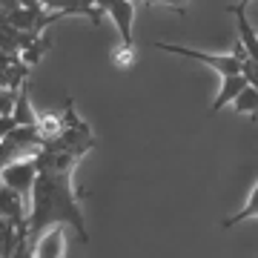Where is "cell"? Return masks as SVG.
I'll list each match as a JSON object with an SVG mask.
<instances>
[{
    "label": "cell",
    "instance_id": "30bf717a",
    "mask_svg": "<svg viewBox=\"0 0 258 258\" xmlns=\"http://www.w3.org/2000/svg\"><path fill=\"white\" fill-rule=\"evenodd\" d=\"M26 238V232L18 230L12 221H6V218H0V258H12L15 255V249H18V244Z\"/></svg>",
    "mask_w": 258,
    "mask_h": 258
},
{
    "label": "cell",
    "instance_id": "4fadbf2b",
    "mask_svg": "<svg viewBox=\"0 0 258 258\" xmlns=\"http://www.w3.org/2000/svg\"><path fill=\"white\" fill-rule=\"evenodd\" d=\"M247 218H258V184L252 186V192L247 195V204H244L238 212H232L230 218L224 221V230H230V227H235V224H241V221H247Z\"/></svg>",
    "mask_w": 258,
    "mask_h": 258
},
{
    "label": "cell",
    "instance_id": "9c48e42d",
    "mask_svg": "<svg viewBox=\"0 0 258 258\" xmlns=\"http://www.w3.org/2000/svg\"><path fill=\"white\" fill-rule=\"evenodd\" d=\"M29 92H32V81L23 83L18 89V98H15V112H12V118H15L18 126H37V112L32 109V103H29Z\"/></svg>",
    "mask_w": 258,
    "mask_h": 258
},
{
    "label": "cell",
    "instance_id": "44dd1931",
    "mask_svg": "<svg viewBox=\"0 0 258 258\" xmlns=\"http://www.w3.org/2000/svg\"><path fill=\"white\" fill-rule=\"evenodd\" d=\"M118 3H123V0H95V6H98L101 15H106V12H109L112 6H118Z\"/></svg>",
    "mask_w": 258,
    "mask_h": 258
},
{
    "label": "cell",
    "instance_id": "8fae6325",
    "mask_svg": "<svg viewBox=\"0 0 258 258\" xmlns=\"http://www.w3.org/2000/svg\"><path fill=\"white\" fill-rule=\"evenodd\" d=\"M49 46H52V37H49L46 32H43V35H35V37H32V43L20 52V60L32 69V66H37L40 60H43V55H46Z\"/></svg>",
    "mask_w": 258,
    "mask_h": 258
},
{
    "label": "cell",
    "instance_id": "ac0fdd59",
    "mask_svg": "<svg viewBox=\"0 0 258 258\" xmlns=\"http://www.w3.org/2000/svg\"><path fill=\"white\" fill-rule=\"evenodd\" d=\"M12 258H35V255H32V244H29V238L20 241L18 249H15V255H12Z\"/></svg>",
    "mask_w": 258,
    "mask_h": 258
},
{
    "label": "cell",
    "instance_id": "ba28073f",
    "mask_svg": "<svg viewBox=\"0 0 258 258\" xmlns=\"http://www.w3.org/2000/svg\"><path fill=\"white\" fill-rule=\"evenodd\" d=\"M247 89V81L241 78V75H232V78H221V89H218V95H215V101H212L210 112L207 115H218V112L224 109V106H230V103H235V98H238L241 92Z\"/></svg>",
    "mask_w": 258,
    "mask_h": 258
},
{
    "label": "cell",
    "instance_id": "8992f818",
    "mask_svg": "<svg viewBox=\"0 0 258 258\" xmlns=\"http://www.w3.org/2000/svg\"><path fill=\"white\" fill-rule=\"evenodd\" d=\"M115 23V29L120 32V43L123 46H135V37H132V26H135V0H123L118 6H112L106 12Z\"/></svg>",
    "mask_w": 258,
    "mask_h": 258
},
{
    "label": "cell",
    "instance_id": "277c9868",
    "mask_svg": "<svg viewBox=\"0 0 258 258\" xmlns=\"http://www.w3.org/2000/svg\"><path fill=\"white\" fill-rule=\"evenodd\" d=\"M32 244V255L35 258H63L66 255V235L63 227H52V230L40 232Z\"/></svg>",
    "mask_w": 258,
    "mask_h": 258
},
{
    "label": "cell",
    "instance_id": "9a60e30c",
    "mask_svg": "<svg viewBox=\"0 0 258 258\" xmlns=\"http://www.w3.org/2000/svg\"><path fill=\"white\" fill-rule=\"evenodd\" d=\"M135 60H138V57H135V46H123V43H120V46L112 49V66H115V69H120V72L132 69V66H135Z\"/></svg>",
    "mask_w": 258,
    "mask_h": 258
},
{
    "label": "cell",
    "instance_id": "7a4b0ae2",
    "mask_svg": "<svg viewBox=\"0 0 258 258\" xmlns=\"http://www.w3.org/2000/svg\"><path fill=\"white\" fill-rule=\"evenodd\" d=\"M155 49L161 52H172V55H181V57H192V60H201L204 66H210L212 72H218L221 78H232V75H241V63H244V46L235 40L230 55H210V52H198V49H189V46H178V43H164V40H155L152 43Z\"/></svg>",
    "mask_w": 258,
    "mask_h": 258
},
{
    "label": "cell",
    "instance_id": "603a6c76",
    "mask_svg": "<svg viewBox=\"0 0 258 258\" xmlns=\"http://www.w3.org/2000/svg\"><path fill=\"white\" fill-rule=\"evenodd\" d=\"M247 3H252V0H238V6H244V9H247Z\"/></svg>",
    "mask_w": 258,
    "mask_h": 258
},
{
    "label": "cell",
    "instance_id": "6da1fadb",
    "mask_svg": "<svg viewBox=\"0 0 258 258\" xmlns=\"http://www.w3.org/2000/svg\"><path fill=\"white\" fill-rule=\"evenodd\" d=\"M72 175H75V169H40L37 172L35 189L29 195L32 198L29 218H26L29 241H35L40 232L52 230V227H69V230H75L81 244L89 241Z\"/></svg>",
    "mask_w": 258,
    "mask_h": 258
},
{
    "label": "cell",
    "instance_id": "7c38bea8",
    "mask_svg": "<svg viewBox=\"0 0 258 258\" xmlns=\"http://www.w3.org/2000/svg\"><path fill=\"white\" fill-rule=\"evenodd\" d=\"M66 126V118L63 115H52V112H40L37 115V132H40V138L46 141H55Z\"/></svg>",
    "mask_w": 258,
    "mask_h": 258
},
{
    "label": "cell",
    "instance_id": "5b68a950",
    "mask_svg": "<svg viewBox=\"0 0 258 258\" xmlns=\"http://www.w3.org/2000/svg\"><path fill=\"white\" fill-rule=\"evenodd\" d=\"M0 218H6V221H12L18 230L26 232V198L23 195H18L15 189H9V186H3L0 189Z\"/></svg>",
    "mask_w": 258,
    "mask_h": 258
},
{
    "label": "cell",
    "instance_id": "7402d4cb",
    "mask_svg": "<svg viewBox=\"0 0 258 258\" xmlns=\"http://www.w3.org/2000/svg\"><path fill=\"white\" fill-rule=\"evenodd\" d=\"M20 6H43V0H18Z\"/></svg>",
    "mask_w": 258,
    "mask_h": 258
},
{
    "label": "cell",
    "instance_id": "d6986e66",
    "mask_svg": "<svg viewBox=\"0 0 258 258\" xmlns=\"http://www.w3.org/2000/svg\"><path fill=\"white\" fill-rule=\"evenodd\" d=\"M15 126H18V123H15V118H0V141H6V135H9Z\"/></svg>",
    "mask_w": 258,
    "mask_h": 258
},
{
    "label": "cell",
    "instance_id": "5bb4252c",
    "mask_svg": "<svg viewBox=\"0 0 258 258\" xmlns=\"http://www.w3.org/2000/svg\"><path fill=\"white\" fill-rule=\"evenodd\" d=\"M235 112L238 115H249V118H255L258 120V89H252V86H247L244 92L235 98Z\"/></svg>",
    "mask_w": 258,
    "mask_h": 258
},
{
    "label": "cell",
    "instance_id": "d4e9b609",
    "mask_svg": "<svg viewBox=\"0 0 258 258\" xmlns=\"http://www.w3.org/2000/svg\"><path fill=\"white\" fill-rule=\"evenodd\" d=\"M0 189H3V178H0Z\"/></svg>",
    "mask_w": 258,
    "mask_h": 258
},
{
    "label": "cell",
    "instance_id": "52a82bcc",
    "mask_svg": "<svg viewBox=\"0 0 258 258\" xmlns=\"http://www.w3.org/2000/svg\"><path fill=\"white\" fill-rule=\"evenodd\" d=\"M230 12L235 15V29H238V43L244 46V52H247L249 60H255L258 63V32L252 26H249L247 15H244V6H230Z\"/></svg>",
    "mask_w": 258,
    "mask_h": 258
},
{
    "label": "cell",
    "instance_id": "2e32d148",
    "mask_svg": "<svg viewBox=\"0 0 258 258\" xmlns=\"http://www.w3.org/2000/svg\"><path fill=\"white\" fill-rule=\"evenodd\" d=\"M241 78L247 81V86L258 89V63H255V60H249V57H244V63H241Z\"/></svg>",
    "mask_w": 258,
    "mask_h": 258
},
{
    "label": "cell",
    "instance_id": "e0dca14e",
    "mask_svg": "<svg viewBox=\"0 0 258 258\" xmlns=\"http://www.w3.org/2000/svg\"><path fill=\"white\" fill-rule=\"evenodd\" d=\"M15 98H18V92L0 89V118H12V112H15Z\"/></svg>",
    "mask_w": 258,
    "mask_h": 258
},
{
    "label": "cell",
    "instance_id": "3957f363",
    "mask_svg": "<svg viewBox=\"0 0 258 258\" xmlns=\"http://www.w3.org/2000/svg\"><path fill=\"white\" fill-rule=\"evenodd\" d=\"M0 178H3V186H9V189H15L18 195H32V189H35V181H37V164H35V155L32 158H20V161H15V164H9L3 172H0Z\"/></svg>",
    "mask_w": 258,
    "mask_h": 258
},
{
    "label": "cell",
    "instance_id": "cb8c5ba5",
    "mask_svg": "<svg viewBox=\"0 0 258 258\" xmlns=\"http://www.w3.org/2000/svg\"><path fill=\"white\" fill-rule=\"evenodd\" d=\"M149 3H161V0H144V6H149Z\"/></svg>",
    "mask_w": 258,
    "mask_h": 258
},
{
    "label": "cell",
    "instance_id": "ffe728a7",
    "mask_svg": "<svg viewBox=\"0 0 258 258\" xmlns=\"http://www.w3.org/2000/svg\"><path fill=\"white\" fill-rule=\"evenodd\" d=\"M72 0H43V9H52V12H63Z\"/></svg>",
    "mask_w": 258,
    "mask_h": 258
}]
</instances>
